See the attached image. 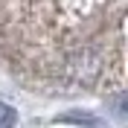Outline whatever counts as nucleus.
<instances>
[{"label":"nucleus","instance_id":"f257e3e1","mask_svg":"<svg viewBox=\"0 0 128 128\" xmlns=\"http://www.w3.org/2000/svg\"><path fill=\"white\" fill-rule=\"evenodd\" d=\"M15 120H18V116H15V111H12L9 105H3V102H0V128H12V125H15Z\"/></svg>","mask_w":128,"mask_h":128}]
</instances>
